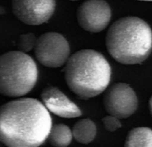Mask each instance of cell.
<instances>
[{"label":"cell","instance_id":"13","mask_svg":"<svg viewBox=\"0 0 152 147\" xmlns=\"http://www.w3.org/2000/svg\"><path fill=\"white\" fill-rule=\"evenodd\" d=\"M36 36L32 33H28V34H23L20 35L18 42H17V46L19 50L22 52H28L32 50V48H35L36 43H37Z\"/></svg>","mask_w":152,"mask_h":147},{"label":"cell","instance_id":"7","mask_svg":"<svg viewBox=\"0 0 152 147\" xmlns=\"http://www.w3.org/2000/svg\"><path fill=\"white\" fill-rule=\"evenodd\" d=\"M79 26L92 33L102 31L111 19V9L105 0H86L77 11Z\"/></svg>","mask_w":152,"mask_h":147},{"label":"cell","instance_id":"3","mask_svg":"<svg viewBox=\"0 0 152 147\" xmlns=\"http://www.w3.org/2000/svg\"><path fill=\"white\" fill-rule=\"evenodd\" d=\"M110 77V63L95 50H80L67 61V85L81 99H88L102 93L109 86Z\"/></svg>","mask_w":152,"mask_h":147},{"label":"cell","instance_id":"11","mask_svg":"<svg viewBox=\"0 0 152 147\" xmlns=\"http://www.w3.org/2000/svg\"><path fill=\"white\" fill-rule=\"evenodd\" d=\"M124 147H152V130L148 127H137L129 131Z\"/></svg>","mask_w":152,"mask_h":147},{"label":"cell","instance_id":"14","mask_svg":"<svg viewBox=\"0 0 152 147\" xmlns=\"http://www.w3.org/2000/svg\"><path fill=\"white\" fill-rule=\"evenodd\" d=\"M102 123L106 130L110 132H114L121 128V122L118 118L109 114L102 119Z\"/></svg>","mask_w":152,"mask_h":147},{"label":"cell","instance_id":"15","mask_svg":"<svg viewBox=\"0 0 152 147\" xmlns=\"http://www.w3.org/2000/svg\"><path fill=\"white\" fill-rule=\"evenodd\" d=\"M149 109H150V113L152 116V96L151 97L150 100H149Z\"/></svg>","mask_w":152,"mask_h":147},{"label":"cell","instance_id":"9","mask_svg":"<svg viewBox=\"0 0 152 147\" xmlns=\"http://www.w3.org/2000/svg\"><path fill=\"white\" fill-rule=\"evenodd\" d=\"M41 99L49 112L60 117L77 118L82 114L80 108L56 87H45L41 92Z\"/></svg>","mask_w":152,"mask_h":147},{"label":"cell","instance_id":"5","mask_svg":"<svg viewBox=\"0 0 152 147\" xmlns=\"http://www.w3.org/2000/svg\"><path fill=\"white\" fill-rule=\"evenodd\" d=\"M69 44L66 38L56 32H47L40 35L35 46L37 59L45 67H60L69 59Z\"/></svg>","mask_w":152,"mask_h":147},{"label":"cell","instance_id":"2","mask_svg":"<svg viewBox=\"0 0 152 147\" xmlns=\"http://www.w3.org/2000/svg\"><path fill=\"white\" fill-rule=\"evenodd\" d=\"M106 47L118 62L124 65L140 64L151 52V28L138 17L118 19L107 32Z\"/></svg>","mask_w":152,"mask_h":147},{"label":"cell","instance_id":"8","mask_svg":"<svg viewBox=\"0 0 152 147\" xmlns=\"http://www.w3.org/2000/svg\"><path fill=\"white\" fill-rule=\"evenodd\" d=\"M14 16L27 25L46 22L55 10V0H12Z\"/></svg>","mask_w":152,"mask_h":147},{"label":"cell","instance_id":"16","mask_svg":"<svg viewBox=\"0 0 152 147\" xmlns=\"http://www.w3.org/2000/svg\"><path fill=\"white\" fill-rule=\"evenodd\" d=\"M140 1H152V0H140Z\"/></svg>","mask_w":152,"mask_h":147},{"label":"cell","instance_id":"12","mask_svg":"<svg viewBox=\"0 0 152 147\" xmlns=\"http://www.w3.org/2000/svg\"><path fill=\"white\" fill-rule=\"evenodd\" d=\"M73 138L70 129L62 123L53 125L49 134V143L53 147H68Z\"/></svg>","mask_w":152,"mask_h":147},{"label":"cell","instance_id":"10","mask_svg":"<svg viewBox=\"0 0 152 147\" xmlns=\"http://www.w3.org/2000/svg\"><path fill=\"white\" fill-rule=\"evenodd\" d=\"M96 132L97 130L95 123L88 118L77 122L72 130L73 138L78 143L84 145L91 143L94 139Z\"/></svg>","mask_w":152,"mask_h":147},{"label":"cell","instance_id":"4","mask_svg":"<svg viewBox=\"0 0 152 147\" xmlns=\"http://www.w3.org/2000/svg\"><path fill=\"white\" fill-rule=\"evenodd\" d=\"M34 59L20 51H11L0 58V91L4 96L19 98L28 94L37 81Z\"/></svg>","mask_w":152,"mask_h":147},{"label":"cell","instance_id":"17","mask_svg":"<svg viewBox=\"0 0 152 147\" xmlns=\"http://www.w3.org/2000/svg\"><path fill=\"white\" fill-rule=\"evenodd\" d=\"M72 1H75V0H72Z\"/></svg>","mask_w":152,"mask_h":147},{"label":"cell","instance_id":"1","mask_svg":"<svg viewBox=\"0 0 152 147\" xmlns=\"http://www.w3.org/2000/svg\"><path fill=\"white\" fill-rule=\"evenodd\" d=\"M44 104L30 98L11 100L0 109V138L7 147H39L52 130Z\"/></svg>","mask_w":152,"mask_h":147},{"label":"cell","instance_id":"6","mask_svg":"<svg viewBox=\"0 0 152 147\" xmlns=\"http://www.w3.org/2000/svg\"><path fill=\"white\" fill-rule=\"evenodd\" d=\"M103 106L109 114L118 119H125L136 112L138 98L130 85L125 83H118L105 92Z\"/></svg>","mask_w":152,"mask_h":147}]
</instances>
